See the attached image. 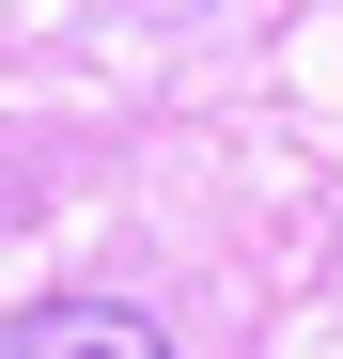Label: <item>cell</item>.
I'll return each instance as SVG.
<instances>
[{
  "label": "cell",
  "mask_w": 343,
  "mask_h": 359,
  "mask_svg": "<svg viewBox=\"0 0 343 359\" xmlns=\"http://www.w3.org/2000/svg\"><path fill=\"white\" fill-rule=\"evenodd\" d=\"M0 359H172L141 313H109V297H47V313L0 328Z\"/></svg>",
  "instance_id": "6da1fadb"
}]
</instances>
